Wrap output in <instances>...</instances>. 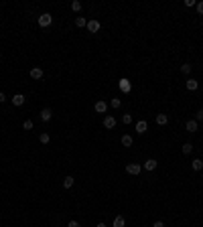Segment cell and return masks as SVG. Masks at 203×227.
<instances>
[{
	"label": "cell",
	"instance_id": "obj_1",
	"mask_svg": "<svg viewBox=\"0 0 203 227\" xmlns=\"http://www.w3.org/2000/svg\"><path fill=\"white\" fill-rule=\"evenodd\" d=\"M51 23H53V16H51L49 12H45V14L39 16V27H49Z\"/></svg>",
	"mask_w": 203,
	"mask_h": 227
},
{
	"label": "cell",
	"instance_id": "obj_24",
	"mask_svg": "<svg viewBox=\"0 0 203 227\" xmlns=\"http://www.w3.org/2000/svg\"><path fill=\"white\" fill-rule=\"evenodd\" d=\"M120 85H122L124 91H128V89H130V85H128V79H122V81H120Z\"/></svg>",
	"mask_w": 203,
	"mask_h": 227
},
{
	"label": "cell",
	"instance_id": "obj_6",
	"mask_svg": "<svg viewBox=\"0 0 203 227\" xmlns=\"http://www.w3.org/2000/svg\"><path fill=\"white\" fill-rule=\"evenodd\" d=\"M157 164H158V162L154 160V158H148V160L144 162V170H148V173H150V170H154V168H157Z\"/></svg>",
	"mask_w": 203,
	"mask_h": 227
},
{
	"label": "cell",
	"instance_id": "obj_11",
	"mask_svg": "<svg viewBox=\"0 0 203 227\" xmlns=\"http://www.w3.org/2000/svg\"><path fill=\"white\" fill-rule=\"evenodd\" d=\"M146 130H148V126H146V122H144V120H140V122L136 124V132H138V134H144Z\"/></svg>",
	"mask_w": 203,
	"mask_h": 227
},
{
	"label": "cell",
	"instance_id": "obj_12",
	"mask_svg": "<svg viewBox=\"0 0 203 227\" xmlns=\"http://www.w3.org/2000/svg\"><path fill=\"white\" fill-rule=\"evenodd\" d=\"M167 122H169V116H167V114H158L157 116V124H158V126H165Z\"/></svg>",
	"mask_w": 203,
	"mask_h": 227
},
{
	"label": "cell",
	"instance_id": "obj_9",
	"mask_svg": "<svg viewBox=\"0 0 203 227\" xmlns=\"http://www.w3.org/2000/svg\"><path fill=\"white\" fill-rule=\"evenodd\" d=\"M31 77H33V79H41V77H43V69H41V67H33V69H31Z\"/></svg>",
	"mask_w": 203,
	"mask_h": 227
},
{
	"label": "cell",
	"instance_id": "obj_4",
	"mask_svg": "<svg viewBox=\"0 0 203 227\" xmlns=\"http://www.w3.org/2000/svg\"><path fill=\"white\" fill-rule=\"evenodd\" d=\"M51 118H53V110H51V108L41 110V120H43V122H49Z\"/></svg>",
	"mask_w": 203,
	"mask_h": 227
},
{
	"label": "cell",
	"instance_id": "obj_20",
	"mask_svg": "<svg viewBox=\"0 0 203 227\" xmlns=\"http://www.w3.org/2000/svg\"><path fill=\"white\" fill-rule=\"evenodd\" d=\"M71 10H73V12H79V10H81V2L73 0V2H71Z\"/></svg>",
	"mask_w": 203,
	"mask_h": 227
},
{
	"label": "cell",
	"instance_id": "obj_8",
	"mask_svg": "<svg viewBox=\"0 0 203 227\" xmlns=\"http://www.w3.org/2000/svg\"><path fill=\"white\" fill-rule=\"evenodd\" d=\"M93 108H96V112H98V114H106V110H108V104H106V101H98V104L93 106Z\"/></svg>",
	"mask_w": 203,
	"mask_h": 227
},
{
	"label": "cell",
	"instance_id": "obj_13",
	"mask_svg": "<svg viewBox=\"0 0 203 227\" xmlns=\"http://www.w3.org/2000/svg\"><path fill=\"white\" fill-rule=\"evenodd\" d=\"M197 87H199V83H197V79H187V89H189V91H195Z\"/></svg>",
	"mask_w": 203,
	"mask_h": 227
},
{
	"label": "cell",
	"instance_id": "obj_10",
	"mask_svg": "<svg viewBox=\"0 0 203 227\" xmlns=\"http://www.w3.org/2000/svg\"><path fill=\"white\" fill-rule=\"evenodd\" d=\"M12 104H14V106H23V104H24V95H23V93H16V95H12Z\"/></svg>",
	"mask_w": 203,
	"mask_h": 227
},
{
	"label": "cell",
	"instance_id": "obj_16",
	"mask_svg": "<svg viewBox=\"0 0 203 227\" xmlns=\"http://www.w3.org/2000/svg\"><path fill=\"white\" fill-rule=\"evenodd\" d=\"M75 27H88V20H85L83 18V16H77V18H75Z\"/></svg>",
	"mask_w": 203,
	"mask_h": 227
},
{
	"label": "cell",
	"instance_id": "obj_18",
	"mask_svg": "<svg viewBox=\"0 0 203 227\" xmlns=\"http://www.w3.org/2000/svg\"><path fill=\"white\" fill-rule=\"evenodd\" d=\"M39 140H41V144H49V140H51V136L47 134V132H43L41 136H39Z\"/></svg>",
	"mask_w": 203,
	"mask_h": 227
},
{
	"label": "cell",
	"instance_id": "obj_28",
	"mask_svg": "<svg viewBox=\"0 0 203 227\" xmlns=\"http://www.w3.org/2000/svg\"><path fill=\"white\" fill-rule=\"evenodd\" d=\"M195 6H197V12H199V14H203V2H197Z\"/></svg>",
	"mask_w": 203,
	"mask_h": 227
},
{
	"label": "cell",
	"instance_id": "obj_2",
	"mask_svg": "<svg viewBox=\"0 0 203 227\" xmlns=\"http://www.w3.org/2000/svg\"><path fill=\"white\" fill-rule=\"evenodd\" d=\"M140 170H142L140 164H128L126 166V173L128 174H134V177H136V174H140Z\"/></svg>",
	"mask_w": 203,
	"mask_h": 227
},
{
	"label": "cell",
	"instance_id": "obj_27",
	"mask_svg": "<svg viewBox=\"0 0 203 227\" xmlns=\"http://www.w3.org/2000/svg\"><path fill=\"white\" fill-rule=\"evenodd\" d=\"M23 128H24V130H33V122H31V120H27V122L23 124Z\"/></svg>",
	"mask_w": 203,
	"mask_h": 227
},
{
	"label": "cell",
	"instance_id": "obj_23",
	"mask_svg": "<svg viewBox=\"0 0 203 227\" xmlns=\"http://www.w3.org/2000/svg\"><path fill=\"white\" fill-rule=\"evenodd\" d=\"M120 104H122V101H120L118 97H114V100L110 101V106H112V108H120Z\"/></svg>",
	"mask_w": 203,
	"mask_h": 227
},
{
	"label": "cell",
	"instance_id": "obj_3",
	"mask_svg": "<svg viewBox=\"0 0 203 227\" xmlns=\"http://www.w3.org/2000/svg\"><path fill=\"white\" fill-rule=\"evenodd\" d=\"M185 130H187V132H191V134H193V132H197V130H199V124H197L195 120H189V122L185 124Z\"/></svg>",
	"mask_w": 203,
	"mask_h": 227
},
{
	"label": "cell",
	"instance_id": "obj_14",
	"mask_svg": "<svg viewBox=\"0 0 203 227\" xmlns=\"http://www.w3.org/2000/svg\"><path fill=\"white\" fill-rule=\"evenodd\" d=\"M73 183H75V178H73V177H65V178H63V187H65V189H71Z\"/></svg>",
	"mask_w": 203,
	"mask_h": 227
},
{
	"label": "cell",
	"instance_id": "obj_25",
	"mask_svg": "<svg viewBox=\"0 0 203 227\" xmlns=\"http://www.w3.org/2000/svg\"><path fill=\"white\" fill-rule=\"evenodd\" d=\"M122 122H124V124H130V122H132V116H130V114H124V116H122Z\"/></svg>",
	"mask_w": 203,
	"mask_h": 227
},
{
	"label": "cell",
	"instance_id": "obj_22",
	"mask_svg": "<svg viewBox=\"0 0 203 227\" xmlns=\"http://www.w3.org/2000/svg\"><path fill=\"white\" fill-rule=\"evenodd\" d=\"M193 152V144H183V154H191Z\"/></svg>",
	"mask_w": 203,
	"mask_h": 227
},
{
	"label": "cell",
	"instance_id": "obj_17",
	"mask_svg": "<svg viewBox=\"0 0 203 227\" xmlns=\"http://www.w3.org/2000/svg\"><path fill=\"white\" fill-rule=\"evenodd\" d=\"M122 146H132V136H128V134L122 136Z\"/></svg>",
	"mask_w": 203,
	"mask_h": 227
},
{
	"label": "cell",
	"instance_id": "obj_26",
	"mask_svg": "<svg viewBox=\"0 0 203 227\" xmlns=\"http://www.w3.org/2000/svg\"><path fill=\"white\" fill-rule=\"evenodd\" d=\"M203 120V110H197V114H195V122H201Z\"/></svg>",
	"mask_w": 203,
	"mask_h": 227
},
{
	"label": "cell",
	"instance_id": "obj_30",
	"mask_svg": "<svg viewBox=\"0 0 203 227\" xmlns=\"http://www.w3.org/2000/svg\"><path fill=\"white\" fill-rule=\"evenodd\" d=\"M152 227H165V223H163V221H154Z\"/></svg>",
	"mask_w": 203,
	"mask_h": 227
},
{
	"label": "cell",
	"instance_id": "obj_32",
	"mask_svg": "<svg viewBox=\"0 0 203 227\" xmlns=\"http://www.w3.org/2000/svg\"><path fill=\"white\" fill-rule=\"evenodd\" d=\"M96 227H106V223H104V221H102V223H98Z\"/></svg>",
	"mask_w": 203,
	"mask_h": 227
},
{
	"label": "cell",
	"instance_id": "obj_29",
	"mask_svg": "<svg viewBox=\"0 0 203 227\" xmlns=\"http://www.w3.org/2000/svg\"><path fill=\"white\" fill-rule=\"evenodd\" d=\"M67 227H81V225L77 223V221H69V225H67Z\"/></svg>",
	"mask_w": 203,
	"mask_h": 227
},
{
	"label": "cell",
	"instance_id": "obj_19",
	"mask_svg": "<svg viewBox=\"0 0 203 227\" xmlns=\"http://www.w3.org/2000/svg\"><path fill=\"white\" fill-rule=\"evenodd\" d=\"M112 227H124V217H116L114 223H112Z\"/></svg>",
	"mask_w": 203,
	"mask_h": 227
},
{
	"label": "cell",
	"instance_id": "obj_15",
	"mask_svg": "<svg viewBox=\"0 0 203 227\" xmlns=\"http://www.w3.org/2000/svg\"><path fill=\"white\" fill-rule=\"evenodd\" d=\"M191 166H193V170H201V168H203V160H199V158H195V160L191 162Z\"/></svg>",
	"mask_w": 203,
	"mask_h": 227
},
{
	"label": "cell",
	"instance_id": "obj_7",
	"mask_svg": "<svg viewBox=\"0 0 203 227\" xmlns=\"http://www.w3.org/2000/svg\"><path fill=\"white\" fill-rule=\"evenodd\" d=\"M114 126H116V120L112 118V116H106V118H104V128L110 130V128H114Z\"/></svg>",
	"mask_w": 203,
	"mask_h": 227
},
{
	"label": "cell",
	"instance_id": "obj_31",
	"mask_svg": "<svg viewBox=\"0 0 203 227\" xmlns=\"http://www.w3.org/2000/svg\"><path fill=\"white\" fill-rule=\"evenodd\" d=\"M4 100H6V95H4V93H2V91H0V104H2V101H4Z\"/></svg>",
	"mask_w": 203,
	"mask_h": 227
},
{
	"label": "cell",
	"instance_id": "obj_21",
	"mask_svg": "<svg viewBox=\"0 0 203 227\" xmlns=\"http://www.w3.org/2000/svg\"><path fill=\"white\" fill-rule=\"evenodd\" d=\"M191 69H193V67L189 65V63H183V65H181V71H183L185 75H187V73H191Z\"/></svg>",
	"mask_w": 203,
	"mask_h": 227
},
{
	"label": "cell",
	"instance_id": "obj_5",
	"mask_svg": "<svg viewBox=\"0 0 203 227\" xmlns=\"http://www.w3.org/2000/svg\"><path fill=\"white\" fill-rule=\"evenodd\" d=\"M85 28H88L89 33H98L100 31V23H98V20H88V27Z\"/></svg>",
	"mask_w": 203,
	"mask_h": 227
}]
</instances>
